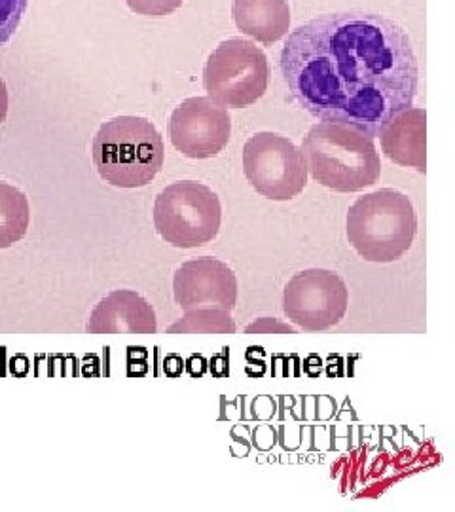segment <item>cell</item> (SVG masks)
<instances>
[{"label": "cell", "instance_id": "obj_2", "mask_svg": "<svg viewBox=\"0 0 455 512\" xmlns=\"http://www.w3.org/2000/svg\"><path fill=\"white\" fill-rule=\"evenodd\" d=\"M300 150L311 177L334 192H361L380 181V154L363 129L319 122L308 131Z\"/></svg>", "mask_w": 455, "mask_h": 512}, {"label": "cell", "instance_id": "obj_10", "mask_svg": "<svg viewBox=\"0 0 455 512\" xmlns=\"http://www.w3.org/2000/svg\"><path fill=\"white\" fill-rule=\"evenodd\" d=\"M173 296L184 311L198 308L232 311L237 302V277L219 258H192L175 272Z\"/></svg>", "mask_w": 455, "mask_h": 512}, {"label": "cell", "instance_id": "obj_15", "mask_svg": "<svg viewBox=\"0 0 455 512\" xmlns=\"http://www.w3.org/2000/svg\"><path fill=\"white\" fill-rule=\"evenodd\" d=\"M167 334H236V323L230 311L198 308L186 311L167 329Z\"/></svg>", "mask_w": 455, "mask_h": 512}, {"label": "cell", "instance_id": "obj_5", "mask_svg": "<svg viewBox=\"0 0 455 512\" xmlns=\"http://www.w3.org/2000/svg\"><path fill=\"white\" fill-rule=\"evenodd\" d=\"M222 205L205 184L181 181L164 188L154 203V226L165 243L196 249L219 236Z\"/></svg>", "mask_w": 455, "mask_h": 512}, {"label": "cell", "instance_id": "obj_9", "mask_svg": "<svg viewBox=\"0 0 455 512\" xmlns=\"http://www.w3.org/2000/svg\"><path fill=\"white\" fill-rule=\"evenodd\" d=\"M169 133L182 156L205 160L220 154L232 135L228 110L211 97L184 99L171 114Z\"/></svg>", "mask_w": 455, "mask_h": 512}, {"label": "cell", "instance_id": "obj_14", "mask_svg": "<svg viewBox=\"0 0 455 512\" xmlns=\"http://www.w3.org/2000/svg\"><path fill=\"white\" fill-rule=\"evenodd\" d=\"M31 222L27 196L12 184L0 183V249H8L25 238Z\"/></svg>", "mask_w": 455, "mask_h": 512}, {"label": "cell", "instance_id": "obj_13", "mask_svg": "<svg viewBox=\"0 0 455 512\" xmlns=\"http://www.w3.org/2000/svg\"><path fill=\"white\" fill-rule=\"evenodd\" d=\"M232 14L237 29L262 44L281 40L291 27L287 0H234Z\"/></svg>", "mask_w": 455, "mask_h": 512}, {"label": "cell", "instance_id": "obj_19", "mask_svg": "<svg viewBox=\"0 0 455 512\" xmlns=\"http://www.w3.org/2000/svg\"><path fill=\"white\" fill-rule=\"evenodd\" d=\"M6 114H8V88H6L4 80L0 78V126L4 124Z\"/></svg>", "mask_w": 455, "mask_h": 512}, {"label": "cell", "instance_id": "obj_7", "mask_svg": "<svg viewBox=\"0 0 455 512\" xmlns=\"http://www.w3.org/2000/svg\"><path fill=\"white\" fill-rule=\"evenodd\" d=\"M245 177L258 194L273 202H289L308 184V162L291 139L260 131L243 147Z\"/></svg>", "mask_w": 455, "mask_h": 512}, {"label": "cell", "instance_id": "obj_18", "mask_svg": "<svg viewBox=\"0 0 455 512\" xmlns=\"http://www.w3.org/2000/svg\"><path fill=\"white\" fill-rule=\"evenodd\" d=\"M264 323H266V327H258V325H251L247 332H272V330H279V332H287V334H294L296 330L291 329V327H287V325H281V323H273L272 327V319H264Z\"/></svg>", "mask_w": 455, "mask_h": 512}, {"label": "cell", "instance_id": "obj_17", "mask_svg": "<svg viewBox=\"0 0 455 512\" xmlns=\"http://www.w3.org/2000/svg\"><path fill=\"white\" fill-rule=\"evenodd\" d=\"M184 0H126L129 8L146 18H164L179 10Z\"/></svg>", "mask_w": 455, "mask_h": 512}, {"label": "cell", "instance_id": "obj_8", "mask_svg": "<svg viewBox=\"0 0 455 512\" xmlns=\"http://www.w3.org/2000/svg\"><path fill=\"white\" fill-rule=\"evenodd\" d=\"M349 291L340 275L311 268L292 275L283 291V311L300 329H332L346 317Z\"/></svg>", "mask_w": 455, "mask_h": 512}, {"label": "cell", "instance_id": "obj_11", "mask_svg": "<svg viewBox=\"0 0 455 512\" xmlns=\"http://www.w3.org/2000/svg\"><path fill=\"white\" fill-rule=\"evenodd\" d=\"M156 311L141 294L118 289L107 294L91 311L88 334H154Z\"/></svg>", "mask_w": 455, "mask_h": 512}, {"label": "cell", "instance_id": "obj_3", "mask_svg": "<svg viewBox=\"0 0 455 512\" xmlns=\"http://www.w3.org/2000/svg\"><path fill=\"white\" fill-rule=\"evenodd\" d=\"M91 152L101 179L116 188L146 186L164 167L162 135L141 116H118L105 122Z\"/></svg>", "mask_w": 455, "mask_h": 512}, {"label": "cell", "instance_id": "obj_16", "mask_svg": "<svg viewBox=\"0 0 455 512\" xmlns=\"http://www.w3.org/2000/svg\"><path fill=\"white\" fill-rule=\"evenodd\" d=\"M29 0H0V46L18 31Z\"/></svg>", "mask_w": 455, "mask_h": 512}, {"label": "cell", "instance_id": "obj_12", "mask_svg": "<svg viewBox=\"0 0 455 512\" xmlns=\"http://www.w3.org/2000/svg\"><path fill=\"white\" fill-rule=\"evenodd\" d=\"M380 137L389 160L425 173V110H402L385 124Z\"/></svg>", "mask_w": 455, "mask_h": 512}, {"label": "cell", "instance_id": "obj_6", "mask_svg": "<svg viewBox=\"0 0 455 512\" xmlns=\"http://www.w3.org/2000/svg\"><path fill=\"white\" fill-rule=\"evenodd\" d=\"M205 92L228 109L255 105L270 84V65L264 52L249 40L230 38L209 55L203 69Z\"/></svg>", "mask_w": 455, "mask_h": 512}, {"label": "cell", "instance_id": "obj_4", "mask_svg": "<svg viewBox=\"0 0 455 512\" xmlns=\"http://www.w3.org/2000/svg\"><path fill=\"white\" fill-rule=\"evenodd\" d=\"M349 245L368 262H395L406 255L418 234L416 209L408 196L382 188L359 198L347 211Z\"/></svg>", "mask_w": 455, "mask_h": 512}, {"label": "cell", "instance_id": "obj_1", "mask_svg": "<svg viewBox=\"0 0 455 512\" xmlns=\"http://www.w3.org/2000/svg\"><path fill=\"white\" fill-rule=\"evenodd\" d=\"M281 71L294 101L313 118L370 137L410 109L418 92L410 38L397 23L363 12L319 16L292 31Z\"/></svg>", "mask_w": 455, "mask_h": 512}]
</instances>
